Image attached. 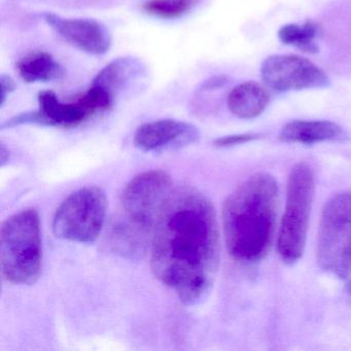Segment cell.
I'll return each mask as SVG.
<instances>
[{
  "label": "cell",
  "instance_id": "cell-14",
  "mask_svg": "<svg viewBox=\"0 0 351 351\" xmlns=\"http://www.w3.org/2000/svg\"><path fill=\"white\" fill-rule=\"evenodd\" d=\"M270 101L268 91L256 82L236 86L227 98L230 112L237 118L250 120L261 116Z\"/></svg>",
  "mask_w": 351,
  "mask_h": 351
},
{
  "label": "cell",
  "instance_id": "cell-20",
  "mask_svg": "<svg viewBox=\"0 0 351 351\" xmlns=\"http://www.w3.org/2000/svg\"><path fill=\"white\" fill-rule=\"evenodd\" d=\"M228 82H229V77L226 75H217V77H210L204 82L201 85V90L202 91H213V90L223 88V86L227 85Z\"/></svg>",
  "mask_w": 351,
  "mask_h": 351
},
{
  "label": "cell",
  "instance_id": "cell-13",
  "mask_svg": "<svg viewBox=\"0 0 351 351\" xmlns=\"http://www.w3.org/2000/svg\"><path fill=\"white\" fill-rule=\"evenodd\" d=\"M145 63L134 57H122L112 61L98 73L92 85L108 91L116 98L120 92L130 87L145 75Z\"/></svg>",
  "mask_w": 351,
  "mask_h": 351
},
{
  "label": "cell",
  "instance_id": "cell-9",
  "mask_svg": "<svg viewBox=\"0 0 351 351\" xmlns=\"http://www.w3.org/2000/svg\"><path fill=\"white\" fill-rule=\"evenodd\" d=\"M46 23L65 42L90 55H104L112 47V34L94 19H69L54 13L43 14Z\"/></svg>",
  "mask_w": 351,
  "mask_h": 351
},
{
  "label": "cell",
  "instance_id": "cell-8",
  "mask_svg": "<svg viewBox=\"0 0 351 351\" xmlns=\"http://www.w3.org/2000/svg\"><path fill=\"white\" fill-rule=\"evenodd\" d=\"M261 77L265 85L279 92L324 89L330 85L317 65L297 55H273L265 59Z\"/></svg>",
  "mask_w": 351,
  "mask_h": 351
},
{
  "label": "cell",
  "instance_id": "cell-3",
  "mask_svg": "<svg viewBox=\"0 0 351 351\" xmlns=\"http://www.w3.org/2000/svg\"><path fill=\"white\" fill-rule=\"evenodd\" d=\"M42 236L38 211L24 209L3 223L0 263L3 276L13 285H32L42 269Z\"/></svg>",
  "mask_w": 351,
  "mask_h": 351
},
{
  "label": "cell",
  "instance_id": "cell-21",
  "mask_svg": "<svg viewBox=\"0 0 351 351\" xmlns=\"http://www.w3.org/2000/svg\"><path fill=\"white\" fill-rule=\"evenodd\" d=\"M0 156H1V166L5 165L7 160H9V151H7L5 145H1V149H0Z\"/></svg>",
  "mask_w": 351,
  "mask_h": 351
},
{
  "label": "cell",
  "instance_id": "cell-16",
  "mask_svg": "<svg viewBox=\"0 0 351 351\" xmlns=\"http://www.w3.org/2000/svg\"><path fill=\"white\" fill-rule=\"evenodd\" d=\"M317 36V27L312 22H306L304 25L287 24L278 32V38L283 45H289L308 54L318 52V46L314 43Z\"/></svg>",
  "mask_w": 351,
  "mask_h": 351
},
{
  "label": "cell",
  "instance_id": "cell-2",
  "mask_svg": "<svg viewBox=\"0 0 351 351\" xmlns=\"http://www.w3.org/2000/svg\"><path fill=\"white\" fill-rule=\"evenodd\" d=\"M279 190L274 176L258 172L225 201L223 235L230 256L241 264L263 260L274 241Z\"/></svg>",
  "mask_w": 351,
  "mask_h": 351
},
{
  "label": "cell",
  "instance_id": "cell-18",
  "mask_svg": "<svg viewBox=\"0 0 351 351\" xmlns=\"http://www.w3.org/2000/svg\"><path fill=\"white\" fill-rule=\"evenodd\" d=\"M261 135L254 133H245V134L230 135V136L221 137L215 141V145L219 147H233V145H242L260 138Z\"/></svg>",
  "mask_w": 351,
  "mask_h": 351
},
{
  "label": "cell",
  "instance_id": "cell-7",
  "mask_svg": "<svg viewBox=\"0 0 351 351\" xmlns=\"http://www.w3.org/2000/svg\"><path fill=\"white\" fill-rule=\"evenodd\" d=\"M171 192V178L166 172L151 170L138 174L123 191V219L153 236L158 217Z\"/></svg>",
  "mask_w": 351,
  "mask_h": 351
},
{
  "label": "cell",
  "instance_id": "cell-17",
  "mask_svg": "<svg viewBox=\"0 0 351 351\" xmlns=\"http://www.w3.org/2000/svg\"><path fill=\"white\" fill-rule=\"evenodd\" d=\"M200 0H145L141 9L147 15L163 20H174L188 15Z\"/></svg>",
  "mask_w": 351,
  "mask_h": 351
},
{
  "label": "cell",
  "instance_id": "cell-19",
  "mask_svg": "<svg viewBox=\"0 0 351 351\" xmlns=\"http://www.w3.org/2000/svg\"><path fill=\"white\" fill-rule=\"evenodd\" d=\"M16 88H17V84L11 75H1V77H0V92H1L0 106L1 108L5 106L8 97L15 91Z\"/></svg>",
  "mask_w": 351,
  "mask_h": 351
},
{
  "label": "cell",
  "instance_id": "cell-4",
  "mask_svg": "<svg viewBox=\"0 0 351 351\" xmlns=\"http://www.w3.org/2000/svg\"><path fill=\"white\" fill-rule=\"evenodd\" d=\"M314 193L315 176L311 166L306 163L293 166L287 182V204L277 237V250L285 264L293 265L303 256Z\"/></svg>",
  "mask_w": 351,
  "mask_h": 351
},
{
  "label": "cell",
  "instance_id": "cell-10",
  "mask_svg": "<svg viewBox=\"0 0 351 351\" xmlns=\"http://www.w3.org/2000/svg\"><path fill=\"white\" fill-rule=\"evenodd\" d=\"M200 131L182 121L159 120L145 123L134 134V145L143 152L174 151L197 143Z\"/></svg>",
  "mask_w": 351,
  "mask_h": 351
},
{
  "label": "cell",
  "instance_id": "cell-15",
  "mask_svg": "<svg viewBox=\"0 0 351 351\" xmlns=\"http://www.w3.org/2000/svg\"><path fill=\"white\" fill-rule=\"evenodd\" d=\"M20 77L26 83H50L64 77V69L46 51H32L16 65Z\"/></svg>",
  "mask_w": 351,
  "mask_h": 351
},
{
  "label": "cell",
  "instance_id": "cell-6",
  "mask_svg": "<svg viewBox=\"0 0 351 351\" xmlns=\"http://www.w3.org/2000/svg\"><path fill=\"white\" fill-rule=\"evenodd\" d=\"M317 262L344 279L351 268V193L335 195L324 205L318 232Z\"/></svg>",
  "mask_w": 351,
  "mask_h": 351
},
{
  "label": "cell",
  "instance_id": "cell-11",
  "mask_svg": "<svg viewBox=\"0 0 351 351\" xmlns=\"http://www.w3.org/2000/svg\"><path fill=\"white\" fill-rule=\"evenodd\" d=\"M38 110H36L40 126L73 128L91 118L86 108L75 100L61 102L55 92L46 90L38 94Z\"/></svg>",
  "mask_w": 351,
  "mask_h": 351
},
{
  "label": "cell",
  "instance_id": "cell-12",
  "mask_svg": "<svg viewBox=\"0 0 351 351\" xmlns=\"http://www.w3.org/2000/svg\"><path fill=\"white\" fill-rule=\"evenodd\" d=\"M279 138L285 143L311 145L344 141L346 133L330 121H293L282 127Z\"/></svg>",
  "mask_w": 351,
  "mask_h": 351
},
{
  "label": "cell",
  "instance_id": "cell-22",
  "mask_svg": "<svg viewBox=\"0 0 351 351\" xmlns=\"http://www.w3.org/2000/svg\"><path fill=\"white\" fill-rule=\"evenodd\" d=\"M344 280L346 281V287L348 289L349 293H351V268L347 276L345 277Z\"/></svg>",
  "mask_w": 351,
  "mask_h": 351
},
{
  "label": "cell",
  "instance_id": "cell-5",
  "mask_svg": "<svg viewBox=\"0 0 351 351\" xmlns=\"http://www.w3.org/2000/svg\"><path fill=\"white\" fill-rule=\"evenodd\" d=\"M108 206L106 193L98 186L75 191L57 208L53 219L55 236L77 243L95 242L104 230Z\"/></svg>",
  "mask_w": 351,
  "mask_h": 351
},
{
  "label": "cell",
  "instance_id": "cell-1",
  "mask_svg": "<svg viewBox=\"0 0 351 351\" xmlns=\"http://www.w3.org/2000/svg\"><path fill=\"white\" fill-rule=\"evenodd\" d=\"M221 239L211 201L191 186L172 190L154 228L151 268L158 280L195 305L210 291L219 271Z\"/></svg>",
  "mask_w": 351,
  "mask_h": 351
}]
</instances>
